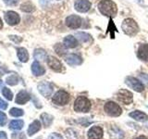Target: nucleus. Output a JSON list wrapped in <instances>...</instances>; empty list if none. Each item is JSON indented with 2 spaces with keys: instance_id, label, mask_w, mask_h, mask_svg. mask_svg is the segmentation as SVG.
I'll use <instances>...</instances> for the list:
<instances>
[{
  "instance_id": "42",
  "label": "nucleus",
  "mask_w": 148,
  "mask_h": 139,
  "mask_svg": "<svg viewBox=\"0 0 148 139\" xmlns=\"http://www.w3.org/2000/svg\"><path fill=\"white\" fill-rule=\"evenodd\" d=\"M3 28V22H2V20L0 19V30H1Z\"/></svg>"
},
{
  "instance_id": "14",
  "label": "nucleus",
  "mask_w": 148,
  "mask_h": 139,
  "mask_svg": "<svg viewBox=\"0 0 148 139\" xmlns=\"http://www.w3.org/2000/svg\"><path fill=\"white\" fill-rule=\"evenodd\" d=\"M137 57L143 61L148 62V44H142L138 47Z\"/></svg>"
},
{
  "instance_id": "10",
  "label": "nucleus",
  "mask_w": 148,
  "mask_h": 139,
  "mask_svg": "<svg viewBox=\"0 0 148 139\" xmlns=\"http://www.w3.org/2000/svg\"><path fill=\"white\" fill-rule=\"evenodd\" d=\"M5 21L8 25H17L21 21L20 15L15 11H7L5 13Z\"/></svg>"
},
{
  "instance_id": "7",
  "label": "nucleus",
  "mask_w": 148,
  "mask_h": 139,
  "mask_svg": "<svg viewBox=\"0 0 148 139\" xmlns=\"http://www.w3.org/2000/svg\"><path fill=\"white\" fill-rule=\"evenodd\" d=\"M38 91L40 92V94L42 96H44L45 97H48L52 95L53 93V85L52 83L46 81L41 82L38 85Z\"/></svg>"
},
{
  "instance_id": "32",
  "label": "nucleus",
  "mask_w": 148,
  "mask_h": 139,
  "mask_svg": "<svg viewBox=\"0 0 148 139\" xmlns=\"http://www.w3.org/2000/svg\"><path fill=\"white\" fill-rule=\"evenodd\" d=\"M66 136L67 139H78L77 133L72 129H68L66 131Z\"/></svg>"
},
{
  "instance_id": "17",
  "label": "nucleus",
  "mask_w": 148,
  "mask_h": 139,
  "mask_svg": "<svg viewBox=\"0 0 148 139\" xmlns=\"http://www.w3.org/2000/svg\"><path fill=\"white\" fill-rule=\"evenodd\" d=\"M32 72L35 76H42L45 74V70L38 61H34L32 64Z\"/></svg>"
},
{
  "instance_id": "9",
  "label": "nucleus",
  "mask_w": 148,
  "mask_h": 139,
  "mask_svg": "<svg viewBox=\"0 0 148 139\" xmlns=\"http://www.w3.org/2000/svg\"><path fill=\"white\" fill-rule=\"evenodd\" d=\"M118 99L125 105H130L132 102V94L129 90L120 89L118 92Z\"/></svg>"
},
{
  "instance_id": "43",
  "label": "nucleus",
  "mask_w": 148,
  "mask_h": 139,
  "mask_svg": "<svg viewBox=\"0 0 148 139\" xmlns=\"http://www.w3.org/2000/svg\"><path fill=\"white\" fill-rule=\"evenodd\" d=\"M2 85H3V82H2L1 80H0V88L2 87Z\"/></svg>"
},
{
  "instance_id": "19",
  "label": "nucleus",
  "mask_w": 148,
  "mask_h": 139,
  "mask_svg": "<svg viewBox=\"0 0 148 139\" xmlns=\"http://www.w3.org/2000/svg\"><path fill=\"white\" fill-rule=\"evenodd\" d=\"M63 44L67 48H75L78 45V41L74 36L68 35L64 38Z\"/></svg>"
},
{
  "instance_id": "26",
  "label": "nucleus",
  "mask_w": 148,
  "mask_h": 139,
  "mask_svg": "<svg viewBox=\"0 0 148 139\" xmlns=\"http://www.w3.org/2000/svg\"><path fill=\"white\" fill-rule=\"evenodd\" d=\"M41 119H42V122H43L44 125L45 127H49L51 124L53 122V116H51L47 113H43L41 115Z\"/></svg>"
},
{
  "instance_id": "35",
  "label": "nucleus",
  "mask_w": 148,
  "mask_h": 139,
  "mask_svg": "<svg viewBox=\"0 0 148 139\" xmlns=\"http://www.w3.org/2000/svg\"><path fill=\"white\" fill-rule=\"evenodd\" d=\"M47 139H63V137H62L61 134L57 133H53L50 134Z\"/></svg>"
},
{
  "instance_id": "21",
  "label": "nucleus",
  "mask_w": 148,
  "mask_h": 139,
  "mask_svg": "<svg viewBox=\"0 0 148 139\" xmlns=\"http://www.w3.org/2000/svg\"><path fill=\"white\" fill-rule=\"evenodd\" d=\"M18 58L20 59V61L21 62H27L29 60V53L26 48L24 47H18L17 50Z\"/></svg>"
},
{
  "instance_id": "24",
  "label": "nucleus",
  "mask_w": 148,
  "mask_h": 139,
  "mask_svg": "<svg viewBox=\"0 0 148 139\" xmlns=\"http://www.w3.org/2000/svg\"><path fill=\"white\" fill-rule=\"evenodd\" d=\"M23 125H24V122L22 120H14L9 123V129L11 130H21Z\"/></svg>"
},
{
  "instance_id": "31",
  "label": "nucleus",
  "mask_w": 148,
  "mask_h": 139,
  "mask_svg": "<svg viewBox=\"0 0 148 139\" xmlns=\"http://www.w3.org/2000/svg\"><path fill=\"white\" fill-rule=\"evenodd\" d=\"M2 94H3V96L6 97L8 100H9V101L12 100V98H13V94H12V92L8 89V88L4 87L3 90H2Z\"/></svg>"
},
{
  "instance_id": "37",
  "label": "nucleus",
  "mask_w": 148,
  "mask_h": 139,
  "mask_svg": "<svg viewBox=\"0 0 148 139\" xmlns=\"http://www.w3.org/2000/svg\"><path fill=\"white\" fill-rule=\"evenodd\" d=\"M18 0H4V2L8 6H16Z\"/></svg>"
},
{
  "instance_id": "38",
  "label": "nucleus",
  "mask_w": 148,
  "mask_h": 139,
  "mask_svg": "<svg viewBox=\"0 0 148 139\" xmlns=\"http://www.w3.org/2000/svg\"><path fill=\"white\" fill-rule=\"evenodd\" d=\"M8 108V103L5 100H3L1 97H0V109H6Z\"/></svg>"
},
{
  "instance_id": "25",
  "label": "nucleus",
  "mask_w": 148,
  "mask_h": 139,
  "mask_svg": "<svg viewBox=\"0 0 148 139\" xmlns=\"http://www.w3.org/2000/svg\"><path fill=\"white\" fill-rule=\"evenodd\" d=\"M34 57L37 60H45L46 59V52L42 48H37L34 50Z\"/></svg>"
},
{
  "instance_id": "28",
  "label": "nucleus",
  "mask_w": 148,
  "mask_h": 139,
  "mask_svg": "<svg viewBox=\"0 0 148 139\" xmlns=\"http://www.w3.org/2000/svg\"><path fill=\"white\" fill-rule=\"evenodd\" d=\"M21 9L22 11H25V12H32L34 10V7L31 2H27L21 5Z\"/></svg>"
},
{
  "instance_id": "34",
  "label": "nucleus",
  "mask_w": 148,
  "mask_h": 139,
  "mask_svg": "<svg viewBox=\"0 0 148 139\" xmlns=\"http://www.w3.org/2000/svg\"><path fill=\"white\" fill-rule=\"evenodd\" d=\"M7 123V116L4 112L0 111V126H4Z\"/></svg>"
},
{
  "instance_id": "16",
  "label": "nucleus",
  "mask_w": 148,
  "mask_h": 139,
  "mask_svg": "<svg viewBox=\"0 0 148 139\" xmlns=\"http://www.w3.org/2000/svg\"><path fill=\"white\" fill-rule=\"evenodd\" d=\"M108 133L111 139H123L124 133L119 128L113 126L108 130Z\"/></svg>"
},
{
  "instance_id": "40",
  "label": "nucleus",
  "mask_w": 148,
  "mask_h": 139,
  "mask_svg": "<svg viewBox=\"0 0 148 139\" xmlns=\"http://www.w3.org/2000/svg\"><path fill=\"white\" fill-rule=\"evenodd\" d=\"M49 1H51V0H40V2H41V4H42V6H46V5H47V3H48Z\"/></svg>"
},
{
  "instance_id": "18",
  "label": "nucleus",
  "mask_w": 148,
  "mask_h": 139,
  "mask_svg": "<svg viewBox=\"0 0 148 139\" xmlns=\"http://www.w3.org/2000/svg\"><path fill=\"white\" fill-rule=\"evenodd\" d=\"M30 100V96L26 91H21L16 96V103L20 105H24Z\"/></svg>"
},
{
  "instance_id": "36",
  "label": "nucleus",
  "mask_w": 148,
  "mask_h": 139,
  "mask_svg": "<svg viewBox=\"0 0 148 139\" xmlns=\"http://www.w3.org/2000/svg\"><path fill=\"white\" fill-rule=\"evenodd\" d=\"M9 38H10L12 41H14L15 43H21V42L22 41V38L20 36H15V35H10L9 36Z\"/></svg>"
},
{
  "instance_id": "22",
  "label": "nucleus",
  "mask_w": 148,
  "mask_h": 139,
  "mask_svg": "<svg viewBox=\"0 0 148 139\" xmlns=\"http://www.w3.org/2000/svg\"><path fill=\"white\" fill-rule=\"evenodd\" d=\"M40 129H41L40 122H39V120H34V122H32L30 124L29 128H28V134H29L30 136H34V134L38 132Z\"/></svg>"
},
{
  "instance_id": "15",
  "label": "nucleus",
  "mask_w": 148,
  "mask_h": 139,
  "mask_svg": "<svg viewBox=\"0 0 148 139\" xmlns=\"http://www.w3.org/2000/svg\"><path fill=\"white\" fill-rule=\"evenodd\" d=\"M66 62L71 65V66H77V65H81L82 63V58L79 55L76 54H69L65 57Z\"/></svg>"
},
{
  "instance_id": "29",
  "label": "nucleus",
  "mask_w": 148,
  "mask_h": 139,
  "mask_svg": "<svg viewBox=\"0 0 148 139\" xmlns=\"http://www.w3.org/2000/svg\"><path fill=\"white\" fill-rule=\"evenodd\" d=\"M6 83L9 85H18V78L17 75H14V74H13V75H10V76H8L7 78Z\"/></svg>"
},
{
  "instance_id": "3",
  "label": "nucleus",
  "mask_w": 148,
  "mask_h": 139,
  "mask_svg": "<svg viewBox=\"0 0 148 139\" xmlns=\"http://www.w3.org/2000/svg\"><path fill=\"white\" fill-rule=\"evenodd\" d=\"M91 109V102L85 96H79L74 103V109L77 112H88Z\"/></svg>"
},
{
  "instance_id": "23",
  "label": "nucleus",
  "mask_w": 148,
  "mask_h": 139,
  "mask_svg": "<svg viewBox=\"0 0 148 139\" xmlns=\"http://www.w3.org/2000/svg\"><path fill=\"white\" fill-rule=\"evenodd\" d=\"M77 37V39H79L82 43H87V42L92 41V37L89 34H86V32H79L75 34Z\"/></svg>"
},
{
  "instance_id": "6",
  "label": "nucleus",
  "mask_w": 148,
  "mask_h": 139,
  "mask_svg": "<svg viewBox=\"0 0 148 139\" xmlns=\"http://www.w3.org/2000/svg\"><path fill=\"white\" fill-rule=\"evenodd\" d=\"M125 83H126V85L129 87H131L132 89L136 92L140 93L145 90V85H143V83L134 77H127L126 80H125Z\"/></svg>"
},
{
  "instance_id": "12",
  "label": "nucleus",
  "mask_w": 148,
  "mask_h": 139,
  "mask_svg": "<svg viewBox=\"0 0 148 139\" xmlns=\"http://www.w3.org/2000/svg\"><path fill=\"white\" fill-rule=\"evenodd\" d=\"M92 7V4L89 0H76L74 4V8L77 11L81 13H84L89 11V9Z\"/></svg>"
},
{
  "instance_id": "20",
  "label": "nucleus",
  "mask_w": 148,
  "mask_h": 139,
  "mask_svg": "<svg viewBox=\"0 0 148 139\" xmlns=\"http://www.w3.org/2000/svg\"><path fill=\"white\" fill-rule=\"evenodd\" d=\"M129 115H130V117L138 120V122H146L148 119V116L145 113H143L142 111H139V110H135V111H133V112H131Z\"/></svg>"
},
{
  "instance_id": "8",
  "label": "nucleus",
  "mask_w": 148,
  "mask_h": 139,
  "mask_svg": "<svg viewBox=\"0 0 148 139\" xmlns=\"http://www.w3.org/2000/svg\"><path fill=\"white\" fill-rule=\"evenodd\" d=\"M66 25L71 29H79L82 26V19L77 15H69L66 18Z\"/></svg>"
},
{
  "instance_id": "27",
  "label": "nucleus",
  "mask_w": 148,
  "mask_h": 139,
  "mask_svg": "<svg viewBox=\"0 0 148 139\" xmlns=\"http://www.w3.org/2000/svg\"><path fill=\"white\" fill-rule=\"evenodd\" d=\"M54 49L56 51V53H57L58 56H65L67 54V47L64 45V44H57L55 46H54Z\"/></svg>"
},
{
  "instance_id": "39",
  "label": "nucleus",
  "mask_w": 148,
  "mask_h": 139,
  "mask_svg": "<svg viewBox=\"0 0 148 139\" xmlns=\"http://www.w3.org/2000/svg\"><path fill=\"white\" fill-rule=\"evenodd\" d=\"M0 139H8V136L5 132H0Z\"/></svg>"
},
{
  "instance_id": "2",
  "label": "nucleus",
  "mask_w": 148,
  "mask_h": 139,
  "mask_svg": "<svg viewBox=\"0 0 148 139\" xmlns=\"http://www.w3.org/2000/svg\"><path fill=\"white\" fill-rule=\"evenodd\" d=\"M121 29L123 32L128 36H135L139 32V26L137 22L132 18H127L122 21Z\"/></svg>"
},
{
  "instance_id": "33",
  "label": "nucleus",
  "mask_w": 148,
  "mask_h": 139,
  "mask_svg": "<svg viewBox=\"0 0 148 139\" xmlns=\"http://www.w3.org/2000/svg\"><path fill=\"white\" fill-rule=\"evenodd\" d=\"M12 139H26L24 133H13L11 136Z\"/></svg>"
},
{
  "instance_id": "30",
  "label": "nucleus",
  "mask_w": 148,
  "mask_h": 139,
  "mask_svg": "<svg viewBox=\"0 0 148 139\" xmlns=\"http://www.w3.org/2000/svg\"><path fill=\"white\" fill-rule=\"evenodd\" d=\"M23 110L21 109H17V108H12L10 109V111H9V114H10L11 116H13V117H21V116L23 115Z\"/></svg>"
},
{
  "instance_id": "5",
  "label": "nucleus",
  "mask_w": 148,
  "mask_h": 139,
  "mask_svg": "<svg viewBox=\"0 0 148 139\" xmlns=\"http://www.w3.org/2000/svg\"><path fill=\"white\" fill-rule=\"evenodd\" d=\"M69 98H71V97H69V94L68 92L64 91V90H59L54 95L53 102L57 105L63 106V105H66L69 103Z\"/></svg>"
},
{
  "instance_id": "11",
  "label": "nucleus",
  "mask_w": 148,
  "mask_h": 139,
  "mask_svg": "<svg viewBox=\"0 0 148 139\" xmlns=\"http://www.w3.org/2000/svg\"><path fill=\"white\" fill-rule=\"evenodd\" d=\"M47 65L50 67L51 70H53V71L57 72H60L63 71L62 63L60 62L59 59L53 57V56H50V57L47 58Z\"/></svg>"
},
{
  "instance_id": "41",
  "label": "nucleus",
  "mask_w": 148,
  "mask_h": 139,
  "mask_svg": "<svg viewBox=\"0 0 148 139\" xmlns=\"http://www.w3.org/2000/svg\"><path fill=\"white\" fill-rule=\"evenodd\" d=\"M133 139H147L145 136H138L136 138H133Z\"/></svg>"
},
{
  "instance_id": "1",
  "label": "nucleus",
  "mask_w": 148,
  "mask_h": 139,
  "mask_svg": "<svg viewBox=\"0 0 148 139\" xmlns=\"http://www.w3.org/2000/svg\"><path fill=\"white\" fill-rule=\"evenodd\" d=\"M98 9L102 15L106 17L113 18L117 15V5L112 0H101L98 3Z\"/></svg>"
},
{
  "instance_id": "13",
  "label": "nucleus",
  "mask_w": 148,
  "mask_h": 139,
  "mask_svg": "<svg viewBox=\"0 0 148 139\" xmlns=\"http://www.w3.org/2000/svg\"><path fill=\"white\" fill-rule=\"evenodd\" d=\"M88 139H101L103 137V129L98 126H92L87 133Z\"/></svg>"
},
{
  "instance_id": "4",
  "label": "nucleus",
  "mask_w": 148,
  "mask_h": 139,
  "mask_svg": "<svg viewBox=\"0 0 148 139\" xmlns=\"http://www.w3.org/2000/svg\"><path fill=\"white\" fill-rule=\"evenodd\" d=\"M104 109H105V111L106 113L110 116H113V117H118V116H119L122 112L121 108L113 101L106 102V103L105 104Z\"/></svg>"
}]
</instances>
